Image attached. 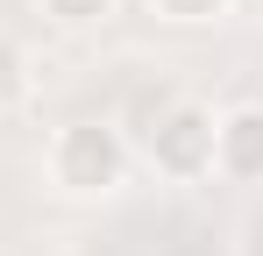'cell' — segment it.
<instances>
[{
  "label": "cell",
  "instance_id": "3957f363",
  "mask_svg": "<svg viewBox=\"0 0 263 256\" xmlns=\"http://www.w3.org/2000/svg\"><path fill=\"white\" fill-rule=\"evenodd\" d=\"M214 171L235 185H263V107H235L214 121Z\"/></svg>",
  "mask_w": 263,
  "mask_h": 256
},
{
  "label": "cell",
  "instance_id": "7a4b0ae2",
  "mask_svg": "<svg viewBox=\"0 0 263 256\" xmlns=\"http://www.w3.org/2000/svg\"><path fill=\"white\" fill-rule=\"evenodd\" d=\"M121 171H128V142H121V128H107V121H71V128H57V142H50V178H57L64 192H114Z\"/></svg>",
  "mask_w": 263,
  "mask_h": 256
},
{
  "label": "cell",
  "instance_id": "6da1fadb",
  "mask_svg": "<svg viewBox=\"0 0 263 256\" xmlns=\"http://www.w3.org/2000/svg\"><path fill=\"white\" fill-rule=\"evenodd\" d=\"M214 107H199V100H171V107H157V121L142 135V157L178 178V185H192V178H214Z\"/></svg>",
  "mask_w": 263,
  "mask_h": 256
},
{
  "label": "cell",
  "instance_id": "8992f818",
  "mask_svg": "<svg viewBox=\"0 0 263 256\" xmlns=\"http://www.w3.org/2000/svg\"><path fill=\"white\" fill-rule=\"evenodd\" d=\"M228 0H157V14H171V22H214Z\"/></svg>",
  "mask_w": 263,
  "mask_h": 256
},
{
  "label": "cell",
  "instance_id": "5b68a950",
  "mask_svg": "<svg viewBox=\"0 0 263 256\" xmlns=\"http://www.w3.org/2000/svg\"><path fill=\"white\" fill-rule=\"evenodd\" d=\"M50 22H64V29H86V22H107L114 14V0H43Z\"/></svg>",
  "mask_w": 263,
  "mask_h": 256
},
{
  "label": "cell",
  "instance_id": "277c9868",
  "mask_svg": "<svg viewBox=\"0 0 263 256\" xmlns=\"http://www.w3.org/2000/svg\"><path fill=\"white\" fill-rule=\"evenodd\" d=\"M22 100H29V50L14 36H0V114L22 107Z\"/></svg>",
  "mask_w": 263,
  "mask_h": 256
}]
</instances>
